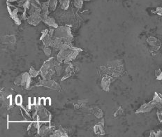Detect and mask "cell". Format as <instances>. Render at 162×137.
Wrapping results in <instances>:
<instances>
[{"instance_id":"obj_1","label":"cell","mask_w":162,"mask_h":137,"mask_svg":"<svg viewBox=\"0 0 162 137\" xmlns=\"http://www.w3.org/2000/svg\"><path fill=\"white\" fill-rule=\"evenodd\" d=\"M61 70H62V67L60 65L59 61L55 60L54 58L51 57L43 63L40 70V74L43 79L50 80L52 79V77L55 74L60 76Z\"/></svg>"},{"instance_id":"obj_2","label":"cell","mask_w":162,"mask_h":137,"mask_svg":"<svg viewBox=\"0 0 162 137\" xmlns=\"http://www.w3.org/2000/svg\"><path fill=\"white\" fill-rule=\"evenodd\" d=\"M55 37L62 39L64 42L71 43L73 41V36L71 34L70 28L66 27H58L55 30Z\"/></svg>"},{"instance_id":"obj_3","label":"cell","mask_w":162,"mask_h":137,"mask_svg":"<svg viewBox=\"0 0 162 137\" xmlns=\"http://www.w3.org/2000/svg\"><path fill=\"white\" fill-rule=\"evenodd\" d=\"M31 78V76L30 74H28V73H24V74H22L17 77L15 81H14V83H15V84L17 86H21L24 87V88L27 89L30 86Z\"/></svg>"},{"instance_id":"obj_4","label":"cell","mask_w":162,"mask_h":137,"mask_svg":"<svg viewBox=\"0 0 162 137\" xmlns=\"http://www.w3.org/2000/svg\"><path fill=\"white\" fill-rule=\"evenodd\" d=\"M36 86H43L50 90H60V86L59 84L52 79L50 80L42 79L41 81H40L39 83H37Z\"/></svg>"},{"instance_id":"obj_5","label":"cell","mask_w":162,"mask_h":137,"mask_svg":"<svg viewBox=\"0 0 162 137\" xmlns=\"http://www.w3.org/2000/svg\"><path fill=\"white\" fill-rule=\"evenodd\" d=\"M27 22L29 24L31 25H37L39 24L40 22L42 21V17H41V12H35L30 14L28 16Z\"/></svg>"},{"instance_id":"obj_6","label":"cell","mask_w":162,"mask_h":137,"mask_svg":"<svg viewBox=\"0 0 162 137\" xmlns=\"http://www.w3.org/2000/svg\"><path fill=\"white\" fill-rule=\"evenodd\" d=\"M42 21L45 23V24L47 25L49 27L51 28H57L58 27V25H57V22L55 21L53 17H51L49 16L48 15H42Z\"/></svg>"},{"instance_id":"obj_7","label":"cell","mask_w":162,"mask_h":137,"mask_svg":"<svg viewBox=\"0 0 162 137\" xmlns=\"http://www.w3.org/2000/svg\"><path fill=\"white\" fill-rule=\"evenodd\" d=\"M155 107H156L155 104L152 100L150 101V102L145 104L143 106H141L139 109L136 110V113H148L151 111Z\"/></svg>"},{"instance_id":"obj_8","label":"cell","mask_w":162,"mask_h":137,"mask_svg":"<svg viewBox=\"0 0 162 137\" xmlns=\"http://www.w3.org/2000/svg\"><path fill=\"white\" fill-rule=\"evenodd\" d=\"M111 78H112L110 76H107L104 77L102 81H101V87H102L103 90L104 91L108 92L110 89V85L111 83Z\"/></svg>"},{"instance_id":"obj_9","label":"cell","mask_w":162,"mask_h":137,"mask_svg":"<svg viewBox=\"0 0 162 137\" xmlns=\"http://www.w3.org/2000/svg\"><path fill=\"white\" fill-rule=\"evenodd\" d=\"M147 42L150 43V45L152 46L154 51H157L160 47V43H159L158 40L155 37H150L147 39Z\"/></svg>"},{"instance_id":"obj_10","label":"cell","mask_w":162,"mask_h":137,"mask_svg":"<svg viewBox=\"0 0 162 137\" xmlns=\"http://www.w3.org/2000/svg\"><path fill=\"white\" fill-rule=\"evenodd\" d=\"M103 127H104V123H103V121H102V122H100L99 124L97 125L96 126L94 127V132L96 133L97 135H104Z\"/></svg>"},{"instance_id":"obj_11","label":"cell","mask_w":162,"mask_h":137,"mask_svg":"<svg viewBox=\"0 0 162 137\" xmlns=\"http://www.w3.org/2000/svg\"><path fill=\"white\" fill-rule=\"evenodd\" d=\"M59 0H48V4L49 7V10H50V12L51 11H53L55 10V8H57V4H58Z\"/></svg>"},{"instance_id":"obj_12","label":"cell","mask_w":162,"mask_h":137,"mask_svg":"<svg viewBox=\"0 0 162 137\" xmlns=\"http://www.w3.org/2000/svg\"><path fill=\"white\" fill-rule=\"evenodd\" d=\"M50 13L48 2L41 3V14L42 15H48Z\"/></svg>"},{"instance_id":"obj_13","label":"cell","mask_w":162,"mask_h":137,"mask_svg":"<svg viewBox=\"0 0 162 137\" xmlns=\"http://www.w3.org/2000/svg\"><path fill=\"white\" fill-rule=\"evenodd\" d=\"M53 135H50L51 136H67V134L64 129H59L55 130L53 134Z\"/></svg>"},{"instance_id":"obj_14","label":"cell","mask_w":162,"mask_h":137,"mask_svg":"<svg viewBox=\"0 0 162 137\" xmlns=\"http://www.w3.org/2000/svg\"><path fill=\"white\" fill-rule=\"evenodd\" d=\"M59 2L60 3L61 7H62V9H68L69 4H70V0H59Z\"/></svg>"},{"instance_id":"obj_15","label":"cell","mask_w":162,"mask_h":137,"mask_svg":"<svg viewBox=\"0 0 162 137\" xmlns=\"http://www.w3.org/2000/svg\"><path fill=\"white\" fill-rule=\"evenodd\" d=\"M15 103L17 105V106H22V97L21 95H17L16 97H15Z\"/></svg>"},{"instance_id":"obj_16","label":"cell","mask_w":162,"mask_h":137,"mask_svg":"<svg viewBox=\"0 0 162 137\" xmlns=\"http://www.w3.org/2000/svg\"><path fill=\"white\" fill-rule=\"evenodd\" d=\"M40 73V71H37L35 69H34L33 67H31L30 71V74L31 75V76L32 78H35L37 76L39 75Z\"/></svg>"},{"instance_id":"obj_17","label":"cell","mask_w":162,"mask_h":137,"mask_svg":"<svg viewBox=\"0 0 162 137\" xmlns=\"http://www.w3.org/2000/svg\"><path fill=\"white\" fill-rule=\"evenodd\" d=\"M83 2L84 0H74V5L77 8H82L83 4Z\"/></svg>"},{"instance_id":"obj_18","label":"cell","mask_w":162,"mask_h":137,"mask_svg":"<svg viewBox=\"0 0 162 137\" xmlns=\"http://www.w3.org/2000/svg\"><path fill=\"white\" fill-rule=\"evenodd\" d=\"M43 52H44L45 55L47 57H50V55H51V53H52V51L50 50V48H49V47L48 48L45 47V48L43 49Z\"/></svg>"},{"instance_id":"obj_19","label":"cell","mask_w":162,"mask_h":137,"mask_svg":"<svg viewBox=\"0 0 162 137\" xmlns=\"http://www.w3.org/2000/svg\"><path fill=\"white\" fill-rule=\"evenodd\" d=\"M51 99L50 98H45V106H50L51 105Z\"/></svg>"},{"instance_id":"obj_20","label":"cell","mask_w":162,"mask_h":137,"mask_svg":"<svg viewBox=\"0 0 162 137\" xmlns=\"http://www.w3.org/2000/svg\"><path fill=\"white\" fill-rule=\"evenodd\" d=\"M122 113V108H120V109H118L117 111L115 113L114 116H115V117H117V116H119L120 114H121Z\"/></svg>"},{"instance_id":"obj_21","label":"cell","mask_w":162,"mask_h":137,"mask_svg":"<svg viewBox=\"0 0 162 137\" xmlns=\"http://www.w3.org/2000/svg\"><path fill=\"white\" fill-rule=\"evenodd\" d=\"M156 137H162V131L160 130L157 132H156Z\"/></svg>"},{"instance_id":"obj_22","label":"cell","mask_w":162,"mask_h":137,"mask_svg":"<svg viewBox=\"0 0 162 137\" xmlns=\"http://www.w3.org/2000/svg\"><path fill=\"white\" fill-rule=\"evenodd\" d=\"M157 13H158L159 15H162V8H157Z\"/></svg>"},{"instance_id":"obj_23","label":"cell","mask_w":162,"mask_h":137,"mask_svg":"<svg viewBox=\"0 0 162 137\" xmlns=\"http://www.w3.org/2000/svg\"><path fill=\"white\" fill-rule=\"evenodd\" d=\"M157 79L162 80V71H161V74H160V76H157Z\"/></svg>"},{"instance_id":"obj_24","label":"cell","mask_w":162,"mask_h":137,"mask_svg":"<svg viewBox=\"0 0 162 137\" xmlns=\"http://www.w3.org/2000/svg\"><path fill=\"white\" fill-rule=\"evenodd\" d=\"M84 1H88V2H89V1H90V0H84Z\"/></svg>"}]
</instances>
